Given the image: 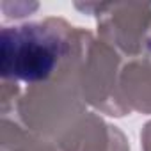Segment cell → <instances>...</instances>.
I'll return each mask as SVG.
<instances>
[{
	"label": "cell",
	"mask_w": 151,
	"mask_h": 151,
	"mask_svg": "<svg viewBox=\"0 0 151 151\" xmlns=\"http://www.w3.org/2000/svg\"><path fill=\"white\" fill-rule=\"evenodd\" d=\"M2 151H60V147L16 121L2 117Z\"/></svg>",
	"instance_id": "cell-5"
},
{
	"label": "cell",
	"mask_w": 151,
	"mask_h": 151,
	"mask_svg": "<svg viewBox=\"0 0 151 151\" xmlns=\"http://www.w3.org/2000/svg\"><path fill=\"white\" fill-rule=\"evenodd\" d=\"M57 142L60 151H130L124 135L93 112H86Z\"/></svg>",
	"instance_id": "cell-4"
},
{
	"label": "cell",
	"mask_w": 151,
	"mask_h": 151,
	"mask_svg": "<svg viewBox=\"0 0 151 151\" xmlns=\"http://www.w3.org/2000/svg\"><path fill=\"white\" fill-rule=\"evenodd\" d=\"M82 7L96 11L98 34L103 43L133 59L144 52L151 39V6L86 4Z\"/></svg>",
	"instance_id": "cell-3"
},
{
	"label": "cell",
	"mask_w": 151,
	"mask_h": 151,
	"mask_svg": "<svg viewBox=\"0 0 151 151\" xmlns=\"http://www.w3.org/2000/svg\"><path fill=\"white\" fill-rule=\"evenodd\" d=\"M119 53L103 43L89 37L78 69V80L84 101L109 116H124L130 112L119 87Z\"/></svg>",
	"instance_id": "cell-2"
},
{
	"label": "cell",
	"mask_w": 151,
	"mask_h": 151,
	"mask_svg": "<svg viewBox=\"0 0 151 151\" xmlns=\"http://www.w3.org/2000/svg\"><path fill=\"white\" fill-rule=\"evenodd\" d=\"M86 30L62 18L4 27L0 34L2 80L37 86L52 80L78 50Z\"/></svg>",
	"instance_id": "cell-1"
},
{
	"label": "cell",
	"mask_w": 151,
	"mask_h": 151,
	"mask_svg": "<svg viewBox=\"0 0 151 151\" xmlns=\"http://www.w3.org/2000/svg\"><path fill=\"white\" fill-rule=\"evenodd\" d=\"M142 149L151 151V123H147L142 130Z\"/></svg>",
	"instance_id": "cell-6"
}]
</instances>
